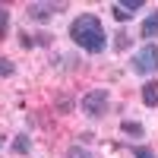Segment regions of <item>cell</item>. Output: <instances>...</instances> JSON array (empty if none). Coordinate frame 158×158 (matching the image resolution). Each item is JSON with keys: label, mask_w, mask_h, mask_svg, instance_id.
<instances>
[{"label": "cell", "mask_w": 158, "mask_h": 158, "mask_svg": "<svg viewBox=\"0 0 158 158\" xmlns=\"http://www.w3.org/2000/svg\"><path fill=\"white\" fill-rule=\"evenodd\" d=\"M142 104H146V108H158V82L142 85Z\"/></svg>", "instance_id": "obj_9"}, {"label": "cell", "mask_w": 158, "mask_h": 158, "mask_svg": "<svg viewBox=\"0 0 158 158\" xmlns=\"http://www.w3.org/2000/svg\"><path fill=\"white\" fill-rule=\"evenodd\" d=\"M70 38L76 48H82L85 54H101L104 48H108V32H104V25L98 16H92V13H79V16L70 22Z\"/></svg>", "instance_id": "obj_1"}, {"label": "cell", "mask_w": 158, "mask_h": 158, "mask_svg": "<svg viewBox=\"0 0 158 158\" xmlns=\"http://www.w3.org/2000/svg\"><path fill=\"white\" fill-rule=\"evenodd\" d=\"M111 13H114V19H117V22H127V19H130V13H127L120 3H114V10H111Z\"/></svg>", "instance_id": "obj_16"}, {"label": "cell", "mask_w": 158, "mask_h": 158, "mask_svg": "<svg viewBox=\"0 0 158 158\" xmlns=\"http://www.w3.org/2000/svg\"><path fill=\"white\" fill-rule=\"evenodd\" d=\"M3 38H10V10L0 3V41Z\"/></svg>", "instance_id": "obj_10"}, {"label": "cell", "mask_w": 158, "mask_h": 158, "mask_svg": "<svg viewBox=\"0 0 158 158\" xmlns=\"http://www.w3.org/2000/svg\"><path fill=\"white\" fill-rule=\"evenodd\" d=\"M79 111L85 117H92V120H98V117H104L111 111V95L104 89H92V92H85V95L79 98Z\"/></svg>", "instance_id": "obj_3"}, {"label": "cell", "mask_w": 158, "mask_h": 158, "mask_svg": "<svg viewBox=\"0 0 158 158\" xmlns=\"http://www.w3.org/2000/svg\"><path fill=\"white\" fill-rule=\"evenodd\" d=\"M19 44L32 51V48H35V35H19Z\"/></svg>", "instance_id": "obj_17"}, {"label": "cell", "mask_w": 158, "mask_h": 158, "mask_svg": "<svg viewBox=\"0 0 158 158\" xmlns=\"http://www.w3.org/2000/svg\"><path fill=\"white\" fill-rule=\"evenodd\" d=\"M130 70H133L136 76H142V79L155 76V73H158V44L152 41V44H146V48H139L136 54L130 57Z\"/></svg>", "instance_id": "obj_2"}, {"label": "cell", "mask_w": 158, "mask_h": 158, "mask_svg": "<svg viewBox=\"0 0 158 158\" xmlns=\"http://www.w3.org/2000/svg\"><path fill=\"white\" fill-rule=\"evenodd\" d=\"M130 44H133V38H130V32H127V29H117V32H114V41H111V48L117 51V54H123V51H127Z\"/></svg>", "instance_id": "obj_8"}, {"label": "cell", "mask_w": 158, "mask_h": 158, "mask_svg": "<svg viewBox=\"0 0 158 158\" xmlns=\"http://www.w3.org/2000/svg\"><path fill=\"white\" fill-rule=\"evenodd\" d=\"M120 133L127 139H146V127H142L139 120H123L120 123Z\"/></svg>", "instance_id": "obj_7"}, {"label": "cell", "mask_w": 158, "mask_h": 158, "mask_svg": "<svg viewBox=\"0 0 158 158\" xmlns=\"http://www.w3.org/2000/svg\"><path fill=\"white\" fill-rule=\"evenodd\" d=\"M139 35L146 38L149 44H152L155 38H158V10L152 13V16H146V22H142V29H139Z\"/></svg>", "instance_id": "obj_6"}, {"label": "cell", "mask_w": 158, "mask_h": 158, "mask_svg": "<svg viewBox=\"0 0 158 158\" xmlns=\"http://www.w3.org/2000/svg\"><path fill=\"white\" fill-rule=\"evenodd\" d=\"M13 73H16V63L10 57H0V76H13Z\"/></svg>", "instance_id": "obj_14"}, {"label": "cell", "mask_w": 158, "mask_h": 158, "mask_svg": "<svg viewBox=\"0 0 158 158\" xmlns=\"http://www.w3.org/2000/svg\"><path fill=\"white\" fill-rule=\"evenodd\" d=\"M120 6L130 13V16H133V13H139L142 6H146V0H120Z\"/></svg>", "instance_id": "obj_12"}, {"label": "cell", "mask_w": 158, "mask_h": 158, "mask_svg": "<svg viewBox=\"0 0 158 158\" xmlns=\"http://www.w3.org/2000/svg\"><path fill=\"white\" fill-rule=\"evenodd\" d=\"M130 155H133V158H155V152L146 149V146H133V149H130Z\"/></svg>", "instance_id": "obj_15"}, {"label": "cell", "mask_w": 158, "mask_h": 158, "mask_svg": "<svg viewBox=\"0 0 158 158\" xmlns=\"http://www.w3.org/2000/svg\"><path fill=\"white\" fill-rule=\"evenodd\" d=\"M67 6H70L67 0H35V3L25 6V19H32V22H48V19L60 16Z\"/></svg>", "instance_id": "obj_4"}, {"label": "cell", "mask_w": 158, "mask_h": 158, "mask_svg": "<svg viewBox=\"0 0 158 158\" xmlns=\"http://www.w3.org/2000/svg\"><path fill=\"white\" fill-rule=\"evenodd\" d=\"M32 149H35V142H32V136H29V133H16V139L10 142V152H13V155H19V158L32 155Z\"/></svg>", "instance_id": "obj_5"}, {"label": "cell", "mask_w": 158, "mask_h": 158, "mask_svg": "<svg viewBox=\"0 0 158 158\" xmlns=\"http://www.w3.org/2000/svg\"><path fill=\"white\" fill-rule=\"evenodd\" d=\"M35 44H51V35H48V32H38V35H35Z\"/></svg>", "instance_id": "obj_18"}, {"label": "cell", "mask_w": 158, "mask_h": 158, "mask_svg": "<svg viewBox=\"0 0 158 158\" xmlns=\"http://www.w3.org/2000/svg\"><path fill=\"white\" fill-rule=\"evenodd\" d=\"M67 158H92V152L85 146H70L67 149Z\"/></svg>", "instance_id": "obj_13"}, {"label": "cell", "mask_w": 158, "mask_h": 158, "mask_svg": "<svg viewBox=\"0 0 158 158\" xmlns=\"http://www.w3.org/2000/svg\"><path fill=\"white\" fill-rule=\"evenodd\" d=\"M54 108H57V114H70V111L76 108V101L63 95V98H57V101H54Z\"/></svg>", "instance_id": "obj_11"}, {"label": "cell", "mask_w": 158, "mask_h": 158, "mask_svg": "<svg viewBox=\"0 0 158 158\" xmlns=\"http://www.w3.org/2000/svg\"><path fill=\"white\" fill-rule=\"evenodd\" d=\"M3 146H6V136H3V133H0V152H3Z\"/></svg>", "instance_id": "obj_19"}]
</instances>
